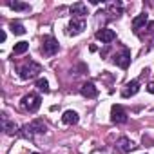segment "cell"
Here are the masks:
<instances>
[{
    "label": "cell",
    "instance_id": "1",
    "mask_svg": "<svg viewBox=\"0 0 154 154\" xmlns=\"http://www.w3.org/2000/svg\"><path fill=\"white\" fill-rule=\"evenodd\" d=\"M45 131H47V127H45L44 120H33L31 123H27V125H24L20 129V134L26 140H35L36 134H44Z\"/></svg>",
    "mask_w": 154,
    "mask_h": 154
},
{
    "label": "cell",
    "instance_id": "2",
    "mask_svg": "<svg viewBox=\"0 0 154 154\" xmlns=\"http://www.w3.org/2000/svg\"><path fill=\"white\" fill-rule=\"evenodd\" d=\"M18 72H20V78L22 80H31V78H36V76L42 72V65L36 63V62H33V60H29V62H26L18 69Z\"/></svg>",
    "mask_w": 154,
    "mask_h": 154
},
{
    "label": "cell",
    "instance_id": "3",
    "mask_svg": "<svg viewBox=\"0 0 154 154\" xmlns=\"http://www.w3.org/2000/svg\"><path fill=\"white\" fill-rule=\"evenodd\" d=\"M58 49H60V44H58V40L54 38V36H51V35H45L44 38H42V45H40V53L44 54V56H54L56 53H58Z\"/></svg>",
    "mask_w": 154,
    "mask_h": 154
},
{
    "label": "cell",
    "instance_id": "4",
    "mask_svg": "<svg viewBox=\"0 0 154 154\" xmlns=\"http://www.w3.org/2000/svg\"><path fill=\"white\" fill-rule=\"evenodd\" d=\"M40 105H42V98L36 93H29L20 100V107L27 112H36L40 109Z\"/></svg>",
    "mask_w": 154,
    "mask_h": 154
},
{
    "label": "cell",
    "instance_id": "5",
    "mask_svg": "<svg viewBox=\"0 0 154 154\" xmlns=\"http://www.w3.org/2000/svg\"><path fill=\"white\" fill-rule=\"evenodd\" d=\"M112 63H116L120 69H127L131 65V51L127 47H122L120 53L112 54Z\"/></svg>",
    "mask_w": 154,
    "mask_h": 154
},
{
    "label": "cell",
    "instance_id": "6",
    "mask_svg": "<svg viewBox=\"0 0 154 154\" xmlns=\"http://www.w3.org/2000/svg\"><path fill=\"white\" fill-rule=\"evenodd\" d=\"M134 149H136V143H134L131 138H125V136H122V138L116 140V143H114V150L120 152V154H127V152H131V150H134Z\"/></svg>",
    "mask_w": 154,
    "mask_h": 154
},
{
    "label": "cell",
    "instance_id": "7",
    "mask_svg": "<svg viewBox=\"0 0 154 154\" xmlns=\"http://www.w3.org/2000/svg\"><path fill=\"white\" fill-rule=\"evenodd\" d=\"M127 111L122 107V105H112L111 107V122L112 123H127Z\"/></svg>",
    "mask_w": 154,
    "mask_h": 154
},
{
    "label": "cell",
    "instance_id": "8",
    "mask_svg": "<svg viewBox=\"0 0 154 154\" xmlns=\"http://www.w3.org/2000/svg\"><path fill=\"white\" fill-rule=\"evenodd\" d=\"M84 29H85V20H84V18H72V20L69 22V26H67V33L72 35V36L82 35Z\"/></svg>",
    "mask_w": 154,
    "mask_h": 154
},
{
    "label": "cell",
    "instance_id": "9",
    "mask_svg": "<svg viewBox=\"0 0 154 154\" xmlns=\"http://www.w3.org/2000/svg\"><path fill=\"white\" fill-rule=\"evenodd\" d=\"M96 40H100L102 44H111L116 40V33L112 29H107V27H102L96 31Z\"/></svg>",
    "mask_w": 154,
    "mask_h": 154
},
{
    "label": "cell",
    "instance_id": "10",
    "mask_svg": "<svg viewBox=\"0 0 154 154\" xmlns=\"http://www.w3.org/2000/svg\"><path fill=\"white\" fill-rule=\"evenodd\" d=\"M138 91H140V82L138 80H131L129 84H125V87L122 91V98H131V96L138 94Z\"/></svg>",
    "mask_w": 154,
    "mask_h": 154
},
{
    "label": "cell",
    "instance_id": "11",
    "mask_svg": "<svg viewBox=\"0 0 154 154\" xmlns=\"http://www.w3.org/2000/svg\"><path fill=\"white\" fill-rule=\"evenodd\" d=\"M2 131H4L8 136H13V134H17V132L20 131V127H18L15 122L8 120V116H6V114H2Z\"/></svg>",
    "mask_w": 154,
    "mask_h": 154
},
{
    "label": "cell",
    "instance_id": "12",
    "mask_svg": "<svg viewBox=\"0 0 154 154\" xmlns=\"http://www.w3.org/2000/svg\"><path fill=\"white\" fill-rule=\"evenodd\" d=\"M69 11H71L72 18H84V17L87 15V6H85L84 2H76V4L71 6Z\"/></svg>",
    "mask_w": 154,
    "mask_h": 154
},
{
    "label": "cell",
    "instance_id": "13",
    "mask_svg": "<svg viewBox=\"0 0 154 154\" xmlns=\"http://www.w3.org/2000/svg\"><path fill=\"white\" fill-rule=\"evenodd\" d=\"M80 93H82V96H85V98H96V96H98V89H96V85H94L93 82H85V84L80 87Z\"/></svg>",
    "mask_w": 154,
    "mask_h": 154
},
{
    "label": "cell",
    "instance_id": "14",
    "mask_svg": "<svg viewBox=\"0 0 154 154\" xmlns=\"http://www.w3.org/2000/svg\"><path fill=\"white\" fill-rule=\"evenodd\" d=\"M78 120H80V116H78V112L76 111H65L63 112V116H62V123L63 125H76L78 123Z\"/></svg>",
    "mask_w": 154,
    "mask_h": 154
},
{
    "label": "cell",
    "instance_id": "15",
    "mask_svg": "<svg viewBox=\"0 0 154 154\" xmlns=\"http://www.w3.org/2000/svg\"><path fill=\"white\" fill-rule=\"evenodd\" d=\"M147 24H149V15H147V13H141V15H138L136 18H132V29H134V31L145 27Z\"/></svg>",
    "mask_w": 154,
    "mask_h": 154
},
{
    "label": "cell",
    "instance_id": "16",
    "mask_svg": "<svg viewBox=\"0 0 154 154\" xmlns=\"http://www.w3.org/2000/svg\"><path fill=\"white\" fill-rule=\"evenodd\" d=\"M107 15H112V17H120L122 15V2H116V4H109L107 6Z\"/></svg>",
    "mask_w": 154,
    "mask_h": 154
},
{
    "label": "cell",
    "instance_id": "17",
    "mask_svg": "<svg viewBox=\"0 0 154 154\" xmlns=\"http://www.w3.org/2000/svg\"><path fill=\"white\" fill-rule=\"evenodd\" d=\"M8 8H11L13 11H29V4H24V2H8Z\"/></svg>",
    "mask_w": 154,
    "mask_h": 154
},
{
    "label": "cell",
    "instance_id": "18",
    "mask_svg": "<svg viewBox=\"0 0 154 154\" xmlns=\"http://www.w3.org/2000/svg\"><path fill=\"white\" fill-rule=\"evenodd\" d=\"M27 49H29V42H18L13 47V54H24Z\"/></svg>",
    "mask_w": 154,
    "mask_h": 154
},
{
    "label": "cell",
    "instance_id": "19",
    "mask_svg": "<svg viewBox=\"0 0 154 154\" xmlns=\"http://www.w3.org/2000/svg\"><path fill=\"white\" fill-rule=\"evenodd\" d=\"M9 29H11L13 35H26V27L22 24H18V22H11L9 24Z\"/></svg>",
    "mask_w": 154,
    "mask_h": 154
},
{
    "label": "cell",
    "instance_id": "20",
    "mask_svg": "<svg viewBox=\"0 0 154 154\" xmlns=\"http://www.w3.org/2000/svg\"><path fill=\"white\" fill-rule=\"evenodd\" d=\"M36 89L42 91V93H49V82L45 78H38L36 80Z\"/></svg>",
    "mask_w": 154,
    "mask_h": 154
},
{
    "label": "cell",
    "instance_id": "21",
    "mask_svg": "<svg viewBox=\"0 0 154 154\" xmlns=\"http://www.w3.org/2000/svg\"><path fill=\"white\" fill-rule=\"evenodd\" d=\"M147 91H149L150 94H154V82H149V85H147Z\"/></svg>",
    "mask_w": 154,
    "mask_h": 154
},
{
    "label": "cell",
    "instance_id": "22",
    "mask_svg": "<svg viewBox=\"0 0 154 154\" xmlns=\"http://www.w3.org/2000/svg\"><path fill=\"white\" fill-rule=\"evenodd\" d=\"M147 27H149V31H150V33H154V22H149V24H147Z\"/></svg>",
    "mask_w": 154,
    "mask_h": 154
},
{
    "label": "cell",
    "instance_id": "23",
    "mask_svg": "<svg viewBox=\"0 0 154 154\" xmlns=\"http://www.w3.org/2000/svg\"><path fill=\"white\" fill-rule=\"evenodd\" d=\"M0 42H6V33L2 31V35H0Z\"/></svg>",
    "mask_w": 154,
    "mask_h": 154
},
{
    "label": "cell",
    "instance_id": "24",
    "mask_svg": "<svg viewBox=\"0 0 154 154\" xmlns=\"http://www.w3.org/2000/svg\"><path fill=\"white\" fill-rule=\"evenodd\" d=\"M33 154H38V152H33Z\"/></svg>",
    "mask_w": 154,
    "mask_h": 154
}]
</instances>
